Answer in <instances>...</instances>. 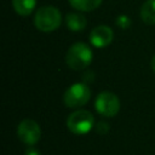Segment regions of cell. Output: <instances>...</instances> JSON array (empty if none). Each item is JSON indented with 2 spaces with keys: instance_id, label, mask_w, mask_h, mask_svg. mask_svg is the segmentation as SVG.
<instances>
[{
  "instance_id": "obj_9",
  "label": "cell",
  "mask_w": 155,
  "mask_h": 155,
  "mask_svg": "<svg viewBox=\"0 0 155 155\" xmlns=\"http://www.w3.org/2000/svg\"><path fill=\"white\" fill-rule=\"evenodd\" d=\"M140 18L147 24H155V0H147L142 5Z\"/></svg>"
},
{
  "instance_id": "obj_15",
  "label": "cell",
  "mask_w": 155,
  "mask_h": 155,
  "mask_svg": "<svg viewBox=\"0 0 155 155\" xmlns=\"http://www.w3.org/2000/svg\"><path fill=\"white\" fill-rule=\"evenodd\" d=\"M150 64H151V69L155 71V54L153 56V58H151V63H150Z\"/></svg>"
},
{
  "instance_id": "obj_14",
  "label": "cell",
  "mask_w": 155,
  "mask_h": 155,
  "mask_svg": "<svg viewBox=\"0 0 155 155\" xmlns=\"http://www.w3.org/2000/svg\"><path fill=\"white\" fill-rule=\"evenodd\" d=\"M24 155H40V153L38 151V149L35 148H28L24 153Z\"/></svg>"
},
{
  "instance_id": "obj_8",
  "label": "cell",
  "mask_w": 155,
  "mask_h": 155,
  "mask_svg": "<svg viewBox=\"0 0 155 155\" xmlns=\"http://www.w3.org/2000/svg\"><path fill=\"white\" fill-rule=\"evenodd\" d=\"M65 24L71 31H81L85 29L87 22L85 16L78 12H70L65 16Z\"/></svg>"
},
{
  "instance_id": "obj_12",
  "label": "cell",
  "mask_w": 155,
  "mask_h": 155,
  "mask_svg": "<svg viewBox=\"0 0 155 155\" xmlns=\"http://www.w3.org/2000/svg\"><path fill=\"white\" fill-rule=\"evenodd\" d=\"M115 24L121 29H127L131 25V19L126 15H120L115 21Z\"/></svg>"
},
{
  "instance_id": "obj_5",
  "label": "cell",
  "mask_w": 155,
  "mask_h": 155,
  "mask_svg": "<svg viewBox=\"0 0 155 155\" xmlns=\"http://www.w3.org/2000/svg\"><path fill=\"white\" fill-rule=\"evenodd\" d=\"M94 108L102 116L113 117L120 110V99L115 93L110 91H103L97 96Z\"/></svg>"
},
{
  "instance_id": "obj_3",
  "label": "cell",
  "mask_w": 155,
  "mask_h": 155,
  "mask_svg": "<svg viewBox=\"0 0 155 155\" xmlns=\"http://www.w3.org/2000/svg\"><path fill=\"white\" fill-rule=\"evenodd\" d=\"M94 126V117L88 110L79 109L71 113L67 119V127L75 134L88 133Z\"/></svg>"
},
{
  "instance_id": "obj_13",
  "label": "cell",
  "mask_w": 155,
  "mask_h": 155,
  "mask_svg": "<svg viewBox=\"0 0 155 155\" xmlns=\"http://www.w3.org/2000/svg\"><path fill=\"white\" fill-rule=\"evenodd\" d=\"M96 130H97L98 133L104 134V133H107V132L109 131V125H108L107 122H104V121H99V122H97V125H96Z\"/></svg>"
},
{
  "instance_id": "obj_2",
  "label": "cell",
  "mask_w": 155,
  "mask_h": 155,
  "mask_svg": "<svg viewBox=\"0 0 155 155\" xmlns=\"http://www.w3.org/2000/svg\"><path fill=\"white\" fill-rule=\"evenodd\" d=\"M62 23V15L54 6H42L40 7L34 17V24L36 29L44 33H50L56 30Z\"/></svg>"
},
{
  "instance_id": "obj_1",
  "label": "cell",
  "mask_w": 155,
  "mask_h": 155,
  "mask_svg": "<svg viewBox=\"0 0 155 155\" xmlns=\"http://www.w3.org/2000/svg\"><path fill=\"white\" fill-rule=\"evenodd\" d=\"M92 58H93V53L87 44L75 42L67 51L65 63L73 70H82L91 64Z\"/></svg>"
},
{
  "instance_id": "obj_6",
  "label": "cell",
  "mask_w": 155,
  "mask_h": 155,
  "mask_svg": "<svg viewBox=\"0 0 155 155\" xmlns=\"http://www.w3.org/2000/svg\"><path fill=\"white\" fill-rule=\"evenodd\" d=\"M18 138L27 145H34L41 137V130L36 121L31 119H24L17 127Z\"/></svg>"
},
{
  "instance_id": "obj_10",
  "label": "cell",
  "mask_w": 155,
  "mask_h": 155,
  "mask_svg": "<svg viewBox=\"0 0 155 155\" xmlns=\"http://www.w3.org/2000/svg\"><path fill=\"white\" fill-rule=\"evenodd\" d=\"M15 11L21 16H28L36 6V0H12Z\"/></svg>"
},
{
  "instance_id": "obj_11",
  "label": "cell",
  "mask_w": 155,
  "mask_h": 155,
  "mask_svg": "<svg viewBox=\"0 0 155 155\" xmlns=\"http://www.w3.org/2000/svg\"><path fill=\"white\" fill-rule=\"evenodd\" d=\"M68 1L71 5V7H74L75 10L90 12L96 10L102 4L103 0H68Z\"/></svg>"
},
{
  "instance_id": "obj_4",
  "label": "cell",
  "mask_w": 155,
  "mask_h": 155,
  "mask_svg": "<svg viewBox=\"0 0 155 155\" xmlns=\"http://www.w3.org/2000/svg\"><path fill=\"white\" fill-rule=\"evenodd\" d=\"M91 97L90 87L84 82L73 84L64 93L63 101L68 108H79L85 105Z\"/></svg>"
},
{
  "instance_id": "obj_7",
  "label": "cell",
  "mask_w": 155,
  "mask_h": 155,
  "mask_svg": "<svg viewBox=\"0 0 155 155\" xmlns=\"http://www.w3.org/2000/svg\"><path fill=\"white\" fill-rule=\"evenodd\" d=\"M114 38V33L108 25H98L92 29L90 34V42L98 48L108 46Z\"/></svg>"
}]
</instances>
